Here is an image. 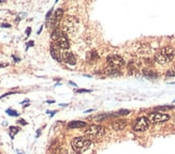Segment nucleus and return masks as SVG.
Here are the masks:
<instances>
[{
	"label": "nucleus",
	"instance_id": "nucleus-1",
	"mask_svg": "<svg viewBox=\"0 0 175 154\" xmlns=\"http://www.w3.org/2000/svg\"><path fill=\"white\" fill-rule=\"evenodd\" d=\"M175 52L174 49L170 46H166L160 48L155 54V61L158 62L159 64H167L169 62H171L174 59Z\"/></svg>",
	"mask_w": 175,
	"mask_h": 154
},
{
	"label": "nucleus",
	"instance_id": "nucleus-2",
	"mask_svg": "<svg viewBox=\"0 0 175 154\" xmlns=\"http://www.w3.org/2000/svg\"><path fill=\"white\" fill-rule=\"evenodd\" d=\"M91 146V140L87 139L86 137H75L71 140V147L74 152L81 154L84 153L86 150H88Z\"/></svg>",
	"mask_w": 175,
	"mask_h": 154
},
{
	"label": "nucleus",
	"instance_id": "nucleus-3",
	"mask_svg": "<svg viewBox=\"0 0 175 154\" xmlns=\"http://www.w3.org/2000/svg\"><path fill=\"white\" fill-rule=\"evenodd\" d=\"M52 40L55 41L56 45L61 49H68L70 47L69 39L67 37L66 33L61 30H54L52 33Z\"/></svg>",
	"mask_w": 175,
	"mask_h": 154
},
{
	"label": "nucleus",
	"instance_id": "nucleus-4",
	"mask_svg": "<svg viewBox=\"0 0 175 154\" xmlns=\"http://www.w3.org/2000/svg\"><path fill=\"white\" fill-rule=\"evenodd\" d=\"M105 130L101 125H90L84 131V135L87 139L93 140V139H98L104 136Z\"/></svg>",
	"mask_w": 175,
	"mask_h": 154
},
{
	"label": "nucleus",
	"instance_id": "nucleus-5",
	"mask_svg": "<svg viewBox=\"0 0 175 154\" xmlns=\"http://www.w3.org/2000/svg\"><path fill=\"white\" fill-rule=\"evenodd\" d=\"M78 27V19L74 16H67L64 20V32L73 34L76 32Z\"/></svg>",
	"mask_w": 175,
	"mask_h": 154
},
{
	"label": "nucleus",
	"instance_id": "nucleus-6",
	"mask_svg": "<svg viewBox=\"0 0 175 154\" xmlns=\"http://www.w3.org/2000/svg\"><path fill=\"white\" fill-rule=\"evenodd\" d=\"M106 62L110 68L114 70H118V69H122V66L125 65V60L124 58L118 56V55H111L109 57L106 58Z\"/></svg>",
	"mask_w": 175,
	"mask_h": 154
},
{
	"label": "nucleus",
	"instance_id": "nucleus-7",
	"mask_svg": "<svg viewBox=\"0 0 175 154\" xmlns=\"http://www.w3.org/2000/svg\"><path fill=\"white\" fill-rule=\"evenodd\" d=\"M148 121L154 123V124H159V123H163V122H167L170 119V116L167 114H163V112H151L148 114Z\"/></svg>",
	"mask_w": 175,
	"mask_h": 154
},
{
	"label": "nucleus",
	"instance_id": "nucleus-8",
	"mask_svg": "<svg viewBox=\"0 0 175 154\" xmlns=\"http://www.w3.org/2000/svg\"><path fill=\"white\" fill-rule=\"evenodd\" d=\"M149 126V121L146 117H140L135 120L133 124V131L134 132H144Z\"/></svg>",
	"mask_w": 175,
	"mask_h": 154
},
{
	"label": "nucleus",
	"instance_id": "nucleus-9",
	"mask_svg": "<svg viewBox=\"0 0 175 154\" xmlns=\"http://www.w3.org/2000/svg\"><path fill=\"white\" fill-rule=\"evenodd\" d=\"M62 16H64V11H62V9H58L57 11L55 12V14H54V16L52 17V18H49V25H51L52 27H55L56 24H58V23L60 21Z\"/></svg>",
	"mask_w": 175,
	"mask_h": 154
},
{
	"label": "nucleus",
	"instance_id": "nucleus-10",
	"mask_svg": "<svg viewBox=\"0 0 175 154\" xmlns=\"http://www.w3.org/2000/svg\"><path fill=\"white\" fill-rule=\"evenodd\" d=\"M62 60L70 65H74L76 63V58H75V56H74L73 54L70 53V52L62 53Z\"/></svg>",
	"mask_w": 175,
	"mask_h": 154
},
{
	"label": "nucleus",
	"instance_id": "nucleus-11",
	"mask_svg": "<svg viewBox=\"0 0 175 154\" xmlns=\"http://www.w3.org/2000/svg\"><path fill=\"white\" fill-rule=\"evenodd\" d=\"M51 55L52 57L57 61H60V54H59V47L56 44L51 45Z\"/></svg>",
	"mask_w": 175,
	"mask_h": 154
},
{
	"label": "nucleus",
	"instance_id": "nucleus-12",
	"mask_svg": "<svg viewBox=\"0 0 175 154\" xmlns=\"http://www.w3.org/2000/svg\"><path fill=\"white\" fill-rule=\"evenodd\" d=\"M127 123L125 120H117V121H115L113 123V129L115 131H122L124 130L125 127H126Z\"/></svg>",
	"mask_w": 175,
	"mask_h": 154
},
{
	"label": "nucleus",
	"instance_id": "nucleus-13",
	"mask_svg": "<svg viewBox=\"0 0 175 154\" xmlns=\"http://www.w3.org/2000/svg\"><path fill=\"white\" fill-rule=\"evenodd\" d=\"M86 123L83 121H71L68 124L69 129H81V127H85Z\"/></svg>",
	"mask_w": 175,
	"mask_h": 154
},
{
	"label": "nucleus",
	"instance_id": "nucleus-14",
	"mask_svg": "<svg viewBox=\"0 0 175 154\" xmlns=\"http://www.w3.org/2000/svg\"><path fill=\"white\" fill-rule=\"evenodd\" d=\"M138 69H139L138 63H136L134 60H131L130 62H129V64H128V72L130 74H133L138 71Z\"/></svg>",
	"mask_w": 175,
	"mask_h": 154
},
{
	"label": "nucleus",
	"instance_id": "nucleus-15",
	"mask_svg": "<svg viewBox=\"0 0 175 154\" xmlns=\"http://www.w3.org/2000/svg\"><path fill=\"white\" fill-rule=\"evenodd\" d=\"M151 48L147 44H141L140 45V48H139V53L140 54H149Z\"/></svg>",
	"mask_w": 175,
	"mask_h": 154
},
{
	"label": "nucleus",
	"instance_id": "nucleus-16",
	"mask_svg": "<svg viewBox=\"0 0 175 154\" xmlns=\"http://www.w3.org/2000/svg\"><path fill=\"white\" fill-rule=\"evenodd\" d=\"M18 132H20V127H16V126H11V127H10V135H11L12 138H14V136H15Z\"/></svg>",
	"mask_w": 175,
	"mask_h": 154
},
{
	"label": "nucleus",
	"instance_id": "nucleus-17",
	"mask_svg": "<svg viewBox=\"0 0 175 154\" xmlns=\"http://www.w3.org/2000/svg\"><path fill=\"white\" fill-rule=\"evenodd\" d=\"M98 58H99V56H98L97 52H95V50H93V52H90V53H88V59H91V61H96V60H98Z\"/></svg>",
	"mask_w": 175,
	"mask_h": 154
},
{
	"label": "nucleus",
	"instance_id": "nucleus-18",
	"mask_svg": "<svg viewBox=\"0 0 175 154\" xmlns=\"http://www.w3.org/2000/svg\"><path fill=\"white\" fill-rule=\"evenodd\" d=\"M53 154H68V151H67V149H64V148H58L54 151Z\"/></svg>",
	"mask_w": 175,
	"mask_h": 154
},
{
	"label": "nucleus",
	"instance_id": "nucleus-19",
	"mask_svg": "<svg viewBox=\"0 0 175 154\" xmlns=\"http://www.w3.org/2000/svg\"><path fill=\"white\" fill-rule=\"evenodd\" d=\"M130 112L129 110H127V109H122V110H119L118 112H116V114H111V116H125V114H128Z\"/></svg>",
	"mask_w": 175,
	"mask_h": 154
},
{
	"label": "nucleus",
	"instance_id": "nucleus-20",
	"mask_svg": "<svg viewBox=\"0 0 175 154\" xmlns=\"http://www.w3.org/2000/svg\"><path fill=\"white\" fill-rule=\"evenodd\" d=\"M144 75L147 76V77H156L157 76L154 72H151V71H149V70H144Z\"/></svg>",
	"mask_w": 175,
	"mask_h": 154
},
{
	"label": "nucleus",
	"instance_id": "nucleus-21",
	"mask_svg": "<svg viewBox=\"0 0 175 154\" xmlns=\"http://www.w3.org/2000/svg\"><path fill=\"white\" fill-rule=\"evenodd\" d=\"M172 108H174V106H158V107H156L157 110H169Z\"/></svg>",
	"mask_w": 175,
	"mask_h": 154
},
{
	"label": "nucleus",
	"instance_id": "nucleus-22",
	"mask_svg": "<svg viewBox=\"0 0 175 154\" xmlns=\"http://www.w3.org/2000/svg\"><path fill=\"white\" fill-rule=\"evenodd\" d=\"M7 114H8L9 116H14V117H17V116H18V112H17L16 110H12V109L7 110Z\"/></svg>",
	"mask_w": 175,
	"mask_h": 154
},
{
	"label": "nucleus",
	"instance_id": "nucleus-23",
	"mask_svg": "<svg viewBox=\"0 0 175 154\" xmlns=\"http://www.w3.org/2000/svg\"><path fill=\"white\" fill-rule=\"evenodd\" d=\"M167 76H175V68H172L167 72Z\"/></svg>",
	"mask_w": 175,
	"mask_h": 154
},
{
	"label": "nucleus",
	"instance_id": "nucleus-24",
	"mask_svg": "<svg viewBox=\"0 0 175 154\" xmlns=\"http://www.w3.org/2000/svg\"><path fill=\"white\" fill-rule=\"evenodd\" d=\"M82 92H90L89 90H85V89H80L78 90V93H82Z\"/></svg>",
	"mask_w": 175,
	"mask_h": 154
},
{
	"label": "nucleus",
	"instance_id": "nucleus-25",
	"mask_svg": "<svg viewBox=\"0 0 175 154\" xmlns=\"http://www.w3.org/2000/svg\"><path fill=\"white\" fill-rule=\"evenodd\" d=\"M1 27H4V28H10L11 26H10V25H8V24H2V25H1Z\"/></svg>",
	"mask_w": 175,
	"mask_h": 154
},
{
	"label": "nucleus",
	"instance_id": "nucleus-26",
	"mask_svg": "<svg viewBox=\"0 0 175 154\" xmlns=\"http://www.w3.org/2000/svg\"><path fill=\"white\" fill-rule=\"evenodd\" d=\"M18 123H20V124H24V125H26V124H27V123L25 122V120H20V121H18Z\"/></svg>",
	"mask_w": 175,
	"mask_h": 154
},
{
	"label": "nucleus",
	"instance_id": "nucleus-27",
	"mask_svg": "<svg viewBox=\"0 0 175 154\" xmlns=\"http://www.w3.org/2000/svg\"><path fill=\"white\" fill-rule=\"evenodd\" d=\"M30 31H31V29H30V28H28L27 30H26V33H27V35H29V34H30Z\"/></svg>",
	"mask_w": 175,
	"mask_h": 154
},
{
	"label": "nucleus",
	"instance_id": "nucleus-28",
	"mask_svg": "<svg viewBox=\"0 0 175 154\" xmlns=\"http://www.w3.org/2000/svg\"><path fill=\"white\" fill-rule=\"evenodd\" d=\"M27 44H28V47H29V46H32V45H33V41L29 42V43H27Z\"/></svg>",
	"mask_w": 175,
	"mask_h": 154
},
{
	"label": "nucleus",
	"instance_id": "nucleus-29",
	"mask_svg": "<svg viewBox=\"0 0 175 154\" xmlns=\"http://www.w3.org/2000/svg\"><path fill=\"white\" fill-rule=\"evenodd\" d=\"M1 2H3V0H0V3H1Z\"/></svg>",
	"mask_w": 175,
	"mask_h": 154
},
{
	"label": "nucleus",
	"instance_id": "nucleus-30",
	"mask_svg": "<svg viewBox=\"0 0 175 154\" xmlns=\"http://www.w3.org/2000/svg\"><path fill=\"white\" fill-rule=\"evenodd\" d=\"M0 154H1V153H0Z\"/></svg>",
	"mask_w": 175,
	"mask_h": 154
}]
</instances>
